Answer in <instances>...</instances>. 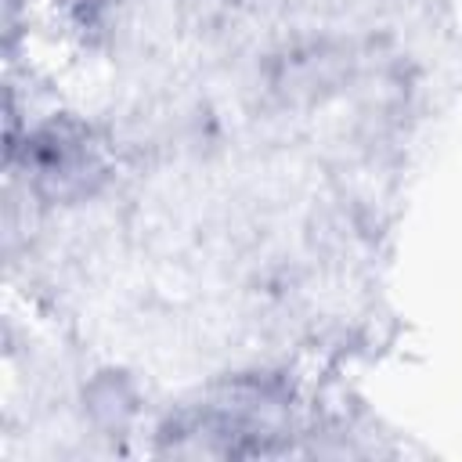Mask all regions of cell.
<instances>
[{
    "mask_svg": "<svg viewBox=\"0 0 462 462\" xmlns=\"http://www.w3.org/2000/svg\"><path fill=\"white\" fill-rule=\"evenodd\" d=\"M22 166L43 199L69 202L94 191L105 177V152L90 126L76 119H51L25 134Z\"/></svg>",
    "mask_w": 462,
    "mask_h": 462,
    "instance_id": "1",
    "label": "cell"
}]
</instances>
